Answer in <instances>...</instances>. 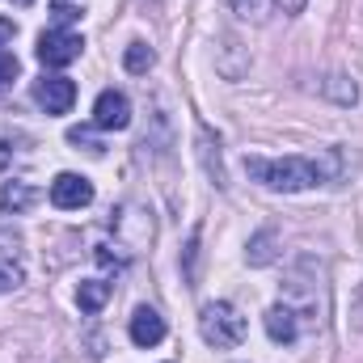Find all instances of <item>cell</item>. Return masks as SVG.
Masks as SVG:
<instances>
[{
	"label": "cell",
	"mask_w": 363,
	"mask_h": 363,
	"mask_svg": "<svg viewBox=\"0 0 363 363\" xmlns=\"http://www.w3.org/2000/svg\"><path fill=\"white\" fill-rule=\"evenodd\" d=\"M17 283H21V267H17L13 258H9V262H0V291H13Z\"/></svg>",
	"instance_id": "ac0fdd59"
},
{
	"label": "cell",
	"mask_w": 363,
	"mask_h": 363,
	"mask_svg": "<svg viewBox=\"0 0 363 363\" xmlns=\"http://www.w3.org/2000/svg\"><path fill=\"white\" fill-rule=\"evenodd\" d=\"M199 157H203V165H207V178L224 190L228 182H224V165H220V140H211L207 127H199Z\"/></svg>",
	"instance_id": "30bf717a"
},
{
	"label": "cell",
	"mask_w": 363,
	"mask_h": 363,
	"mask_svg": "<svg viewBox=\"0 0 363 363\" xmlns=\"http://www.w3.org/2000/svg\"><path fill=\"white\" fill-rule=\"evenodd\" d=\"M245 174L254 182H262L267 190H283V194H296V190H313L321 182L342 178V152L330 148L321 157H245Z\"/></svg>",
	"instance_id": "6da1fadb"
},
{
	"label": "cell",
	"mask_w": 363,
	"mask_h": 363,
	"mask_svg": "<svg viewBox=\"0 0 363 363\" xmlns=\"http://www.w3.org/2000/svg\"><path fill=\"white\" fill-rule=\"evenodd\" d=\"M68 144H77V148H85L89 157H101V152H106V148H101V140L93 135L89 127H72V131H68Z\"/></svg>",
	"instance_id": "e0dca14e"
},
{
	"label": "cell",
	"mask_w": 363,
	"mask_h": 363,
	"mask_svg": "<svg viewBox=\"0 0 363 363\" xmlns=\"http://www.w3.org/2000/svg\"><path fill=\"white\" fill-rule=\"evenodd\" d=\"M271 241H274V233H271V228H267V233H258V237L250 241V262H254V267H267V262L274 258Z\"/></svg>",
	"instance_id": "2e32d148"
},
{
	"label": "cell",
	"mask_w": 363,
	"mask_h": 363,
	"mask_svg": "<svg viewBox=\"0 0 363 363\" xmlns=\"http://www.w3.org/2000/svg\"><path fill=\"white\" fill-rule=\"evenodd\" d=\"M51 203H55L60 211H81V207H89L93 203V182L81 178V174H60V178L51 182Z\"/></svg>",
	"instance_id": "5b68a950"
},
{
	"label": "cell",
	"mask_w": 363,
	"mask_h": 363,
	"mask_svg": "<svg viewBox=\"0 0 363 363\" xmlns=\"http://www.w3.org/2000/svg\"><path fill=\"white\" fill-rule=\"evenodd\" d=\"M233 4V13H241L245 21H254V26H262L267 17H271V0H228Z\"/></svg>",
	"instance_id": "5bb4252c"
},
{
	"label": "cell",
	"mask_w": 363,
	"mask_h": 363,
	"mask_svg": "<svg viewBox=\"0 0 363 363\" xmlns=\"http://www.w3.org/2000/svg\"><path fill=\"white\" fill-rule=\"evenodd\" d=\"M81 34H72V30H43L38 34V60L47 64V68H64V64H72V60H81Z\"/></svg>",
	"instance_id": "3957f363"
},
{
	"label": "cell",
	"mask_w": 363,
	"mask_h": 363,
	"mask_svg": "<svg viewBox=\"0 0 363 363\" xmlns=\"http://www.w3.org/2000/svg\"><path fill=\"white\" fill-rule=\"evenodd\" d=\"M13 4H21V9H26V4H34V0H13Z\"/></svg>",
	"instance_id": "cb8c5ba5"
},
{
	"label": "cell",
	"mask_w": 363,
	"mask_h": 363,
	"mask_svg": "<svg viewBox=\"0 0 363 363\" xmlns=\"http://www.w3.org/2000/svg\"><path fill=\"white\" fill-rule=\"evenodd\" d=\"M321 93H330V97H334V101H342V106H351V101L359 97V89H355L347 77H330V81L321 85Z\"/></svg>",
	"instance_id": "9a60e30c"
},
{
	"label": "cell",
	"mask_w": 363,
	"mask_h": 363,
	"mask_svg": "<svg viewBox=\"0 0 363 363\" xmlns=\"http://www.w3.org/2000/svg\"><path fill=\"white\" fill-rule=\"evenodd\" d=\"M194 262H199V233H190V245H186V279L194 283Z\"/></svg>",
	"instance_id": "ffe728a7"
},
{
	"label": "cell",
	"mask_w": 363,
	"mask_h": 363,
	"mask_svg": "<svg viewBox=\"0 0 363 363\" xmlns=\"http://www.w3.org/2000/svg\"><path fill=\"white\" fill-rule=\"evenodd\" d=\"M34 199H38V190H34L30 182H4V190H0V211L21 216V211L34 207Z\"/></svg>",
	"instance_id": "9c48e42d"
},
{
	"label": "cell",
	"mask_w": 363,
	"mask_h": 363,
	"mask_svg": "<svg viewBox=\"0 0 363 363\" xmlns=\"http://www.w3.org/2000/svg\"><path fill=\"white\" fill-rule=\"evenodd\" d=\"M127 123H131V101H127V93H118V89L97 93V101H93V127H101V131H123Z\"/></svg>",
	"instance_id": "277c9868"
},
{
	"label": "cell",
	"mask_w": 363,
	"mask_h": 363,
	"mask_svg": "<svg viewBox=\"0 0 363 363\" xmlns=\"http://www.w3.org/2000/svg\"><path fill=\"white\" fill-rule=\"evenodd\" d=\"M13 34H17V26H13V21H9V17H0V43H9V38H13Z\"/></svg>",
	"instance_id": "44dd1931"
},
{
	"label": "cell",
	"mask_w": 363,
	"mask_h": 363,
	"mask_svg": "<svg viewBox=\"0 0 363 363\" xmlns=\"http://www.w3.org/2000/svg\"><path fill=\"white\" fill-rule=\"evenodd\" d=\"M127 334H131V342H135V347H157V342H165V317H161L157 308L140 304V308L131 313Z\"/></svg>",
	"instance_id": "52a82bcc"
},
{
	"label": "cell",
	"mask_w": 363,
	"mask_h": 363,
	"mask_svg": "<svg viewBox=\"0 0 363 363\" xmlns=\"http://www.w3.org/2000/svg\"><path fill=\"white\" fill-rule=\"evenodd\" d=\"M9 161H13V148H9V144H0V169H4Z\"/></svg>",
	"instance_id": "603a6c76"
},
{
	"label": "cell",
	"mask_w": 363,
	"mask_h": 363,
	"mask_svg": "<svg viewBox=\"0 0 363 363\" xmlns=\"http://www.w3.org/2000/svg\"><path fill=\"white\" fill-rule=\"evenodd\" d=\"M152 60H157V55H152L148 43H127V51H123V68H127V72H148Z\"/></svg>",
	"instance_id": "4fadbf2b"
},
{
	"label": "cell",
	"mask_w": 363,
	"mask_h": 363,
	"mask_svg": "<svg viewBox=\"0 0 363 363\" xmlns=\"http://www.w3.org/2000/svg\"><path fill=\"white\" fill-rule=\"evenodd\" d=\"M85 9H89V0H51V17H55L60 30H68L72 21H81Z\"/></svg>",
	"instance_id": "7c38bea8"
},
{
	"label": "cell",
	"mask_w": 363,
	"mask_h": 363,
	"mask_svg": "<svg viewBox=\"0 0 363 363\" xmlns=\"http://www.w3.org/2000/svg\"><path fill=\"white\" fill-rule=\"evenodd\" d=\"M267 334H271V342H283V347L300 338V321H296V313L287 304H274L267 313Z\"/></svg>",
	"instance_id": "ba28073f"
},
{
	"label": "cell",
	"mask_w": 363,
	"mask_h": 363,
	"mask_svg": "<svg viewBox=\"0 0 363 363\" xmlns=\"http://www.w3.org/2000/svg\"><path fill=\"white\" fill-rule=\"evenodd\" d=\"M110 291H114V287H110L106 279H85V283H81V291H77V304H81L85 313H97V308L110 300Z\"/></svg>",
	"instance_id": "8fae6325"
},
{
	"label": "cell",
	"mask_w": 363,
	"mask_h": 363,
	"mask_svg": "<svg viewBox=\"0 0 363 363\" xmlns=\"http://www.w3.org/2000/svg\"><path fill=\"white\" fill-rule=\"evenodd\" d=\"M34 101L47 114H68L77 101V85L68 77H43V81H34Z\"/></svg>",
	"instance_id": "8992f818"
},
{
	"label": "cell",
	"mask_w": 363,
	"mask_h": 363,
	"mask_svg": "<svg viewBox=\"0 0 363 363\" xmlns=\"http://www.w3.org/2000/svg\"><path fill=\"white\" fill-rule=\"evenodd\" d=\"M13 77H17V60H13L9 51H0V89H4Z\"/></svg>",
	"instance_id": "d6986e66"
},
{
	"label": "cell",
	"mask_w": 363,
	"mask_h": 363,
	"mask_svg": "<svg viewBox=\"0 0 363 363\" xmlns=\"http://www.w3.org/2000/svg\"><path fill=\"white\" fill-rule=\"evenodd\" d=\"M199 334H203L207 347L228 351V347H237V342L245 338V317H241L228 300H211V304L199 308Z\"/></svg>",
	"instance_id": "7a4b0ae2"
},
{
	"label": "cell",
	"mask_w": 363,
	"mask_h": 363,
	"mask_svg": "<svg viewBox=\"0 0 363 363\" xmlns=\"http://www.w3.org/2000/svg\"><path fill=\"white\" fill-rule=\"evenodd\" d=\"M279 4H283V13H304L308 0H279Z\"/></svg>",
	"instance_id": "7402d4cb"
}]
</instances>
